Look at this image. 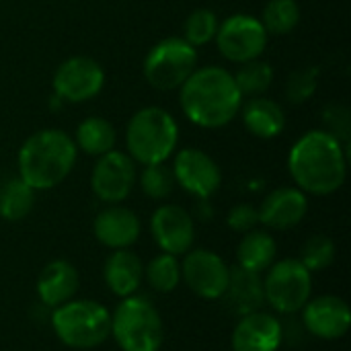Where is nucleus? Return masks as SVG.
Instances as JSON below:
<instances>
[{
  "label": "nucleus",
  "instance_id": "obj_22",
  "mask_svg": "<svg viewBox=\"0 0 351 351\" xmlns=\"http://www.w3.org/2000/svg\"><path fill=\"white\" fill-rule=\"evenodd\" d=\"M103 278L115 296L128 298L138 292L142 278H144V265L136 253L128 249H117L105 261Z\"/></svg>",
  "mask_w": 351,
  "mask_h": 351
},
{
  "label": "nucleus",
  "instance_id": "obj_27",
  "mask_svg": "<svg viewBox=\"0 0 351 351\" xmlns=\"http://www.w3.org/2000/svg\"><path fill=\"white\" fill-rule=\"evenodd\" d=\"M234 76V82L245 97H261L274 82V68L271 64L267 62H261V60H251V62H245V64H239V70L232 74Z\"/></svg>",
  "mask_w": 351,
  "mask_h": 351
},
{
  "label": "nucleus",
  "instance_id": "obj_5",
  "mask_svg": "<svg viewBox=\"0 0 351 351\" xmlns=\"http://www.w3.org/2000/svg\"><path fill=\"white\" fill-rule=\"evenodd\" d=\"M51 327L72 350H93L111 335V315L95 300H68L53 308Z\"/></svg>",
  "mask_w": 351,
  "mask_h": 351
},
{
  "label": "nucleus",
  "instance_id": "obj_7",
  "mask_svg": "<svg viewBox=\"0 0 351 351\" xmlns=\"http://www.w3.org/2000/svg\"><path fill=\"white\" fill-rule=\"evenodd\" d=\"M197 47L187 43L183 37H165L144 58L146 82L162 93L177 90L197 70Z\"/></svg>",
  "mask_w": 351,
  "mask_h": 351
},
{
  "label": "nucleus",
  "instance_id": "obj_20",
  "mask_svg": "<svg viewBox=\"0 0 351 351\" xmlns=\"http://www.w3.org/2000/svg\"><path fill=\"white\" fill-rule=\"evenodd\" d=\"M78 284L80 282H78L76 267L64 259H56L43 267L37 280V294L45 306L58 308L74 298Z\"/></svg>",
  "mask_w": 351,
  "mask_h": 351
},
{
  "label": "nucleus",
  "instance_id": "obj_32",
  "mask_svg": "<svg viewBox=\"0 0 351 351\" xmlns=\"http://www.w3.org/2000/svg\"><path fill=\"white\" fill-rule=\"evenodd\" d=\"M319 88V68L308 66L290 74L286 82V99L294 105L306 103L315 97Z\"/></svg>",
  "mask_w": 351,
  "mask_h": 351
},
{
  "label": "nucleus",
  "instance_id": "obj_3",
  "mask_svg": "<svg viewBox=\"0 0 351 351\" xmlns=\"http://www.w3.org/2000/svg\"><path fill=\"white\" fill-rule=\"evenodd\" d=\"M76 144L64 130H39L31 134L16 156L19 177L35 191L53 189L76 165Z\"/></svg>",
  "mask_w": 351,
  "mask_h": 351
},
{
  "label": "nucleus",
  "instance_id": "obj_31",
  "mask_svg": "<svg viewBox=\"0 0 351 351\" xmlns=\"http://www.w3.org/2000/svg\"><path fill=\"white\" fill-rule=\"evenodd\" d=\"M300 261L302 265L313 274V271H321L327 269L333 261H335V243L325 237V234H315L311 237L304 245H302V253H300Z\"/></svg>",
  "mask_w": 351,
  "mask_h": 351
},
{
  "label": "nucleus",
  "instance_id": "obj_8",
  "mask_svg": "<svg viewBox=\"0 0 351 351\" xmlns=\"http://www.w3.org/2000/svg\"><path fill=\"white\" fill-rule=\"evenodd\" d=\"M265 302L282 315H294L304 308L313 292V276L300 259L271 263L263 280Z\"/></svg>",
  "mask_w": 351,
  "mask_h": 351
},
{
  "label": "nucleus",
  "instance_id": "obj_33",
  "mask_svg": "<svg viewBox=\"0 0 351 351\" xmlns=\"http://www.w3.org/2000/svg\"><path fill=\"white\" fill-rule=\"evenodd\" d=\"M228 228L234 232H249L255 230V226L259 224V210L251 204H239L228 212Z\"/></svg>",
  "mask_w": 351,
  "mask_h": 351
},
{
  "label": "nucleus",
  "instance_id": "obj_10",
  "mask_svg": "<svg viewBox=\"0 0 351 351\" xmlns=\"http://www.w3.org/2000/svg\"><path fill=\"white\" fill-rule=\"evenodd\" d=\"M51 86L62 101L86 103L103 90L105 72L97 60L88 56H72L58 66Z\"/></svg>",
  "mask_w": 351,
  "mask_h": 351
},
{
  "label": "nucleus",
  "instance_id": "obj_9",
  "mask_svg": "<svg viewBox=\"0 0 351 351\" xmlns=\"http://www.w3.org/2000/svg\"><path fill=\"white\" fill-rule=\"evenodd\" d=\"M267 39L269 35L265 33L261 21L247 12L226 16L218 25V33L214 37L220 56L232 64L259 60L267 47Z\"/></svg>",
  "mask_w": 351,
  "mask_h": 351
},
{
  "label": "nucleus",
  "instance_id": "obj_1",
  "mask_svg": "<svg viewBox=\"0 0 351 351\" xmlns=\"http://www.w3.org/2000/svg\"><path fill=\"white\" fill-rule=\"evenodd\" d=\"M288 171L300 191L331 195L346 183L348 146L327 130H311L292 144Z\"/></svg>",
  "mask_w": 351,
  "mask_h": 351
},
{
  "label": "nucleus",
  "instance_id": "obj_16",
  "mask_svg": "<svg viewBox=\"0 0 351 351\" xmlns=\"http://www.w3.org/2000/svg\"><path fill=\"white\" fill-rule=\"evenodd\" d=\"M259 224L274 230H290L298 226L308 212V197L298 187L274 189L257 208Z\"/></svg>",
  "mask_w": 351,
  "mask_h": 351
},
{
  "label": "nucleus",
  "instance_id": "obj_25",
  "mask_svg": "<svg viewBox=\"0 0 351 351\" xmlns=\"http://www.w3.org/2000/svg\"><path fill=\"white\" fill-rule=\"evenodd\" d=\"M35 206V189L21 177L6 181L0 187V218L6 222H19L29 216Z\"/></svg>",
  "mask_w": 351,
  "mask_h": 351
},
{
  "label": "nucleus",
  "instance_id": "obj_6",
  "mask_svg": "<svg viewBox=\"0 0 351 351\" xmlns=\"http://www.w3.org/2000/svg\"><path fill=\"white\" fill-rule=\"evenodd\" d=\"M111 335L123 351H158L165 325L158 311L144 296H128L111 315Z\"/></svg>",
  "mask_w": 351,
  "mask_h": 351
},
{
  "label": "nucleus",
  "instance_id": "obj_15",
  "mask_svg": "<svg viewBox=\"0 0 351 351\" xmlns=\"http://www.w3.org/2000/svg\"><path fill=\"white\" fill-rule=\"evenodd\" d=\"M302 325L311 335L319 339H341L350 331V306L343 298L331 294L313 298L302 308Z\"/></svg>",
  "mask_w": 351,
  "mask_h": 351
},
{
  "label": "nucleus",
  "instance_id": "obj_23",
  "mask_svg": "<svg viewBox=\"0 0 351 351\" xmlns=\"http://www.w3.org/2000/svg\"><path fill=\"white\" fill-rule=\"evenodd\" d=\"M72 140L76 144V150L99 158V156L115 150L117 132H115L113 123L103 117H86L78 123Z\"/></svg>",
  "mask_w": 351,
  "mask_h": 351
},
{
  "label": "nucleus",
  "instance_id": "obj_19",
  "mask_svg": "<svg viewBox=\"0 0 351 351\" xmlns=\"http://www.w3.org/2000/svg\"><path fill=\"white\" fill-rule=\"evenodd\" d=\"M226 300V306L234 315H251L261 311L265 304V292H263V278L257 271H249L245 267H234L230 269L228 286L226 292L222 294Z\"/></svg>",
  "mask_w": 351,
  "mask_h": 351
},
{
  "label": "nucleus",
  "instance_id": "obj_30",
  "mask_svg": "<svg viewBox=\"0 0 351 351\" xmlns=\"http://www.w3.org/2000/svg\"><path fill=\"white\" fill-rule=\"evenodd\" d=\"M140 187H142L144 195H148L150 199H165L175 189L173 171L165 162L148 165L140 173Z\"/></svg>",
  "mask_w": 351,
  "mask_h": 351
},
{
  "label": "nucleus",
  "instance_id": "obj_17",
  "mask_svg": "<svg viewBox=\"0 0 351 351\" xmlns=\"http://www.w3.org/2000/svg\"><path fill=\"white\" fill-rule=\"evenodd\" d=\"M284 339L282 323L267 313L245 315L232 331V351H278Z\"/></svg>",
  "mask_w": 351,
  "mask_h": 351
},
{
  "label": "nucleus",
  "instance_id": "obj_14",
  "mask_svg": "<svg viewBox=\"0 0 351 351\" xmlns=\"http://www.w3.org/2000/svg\"><path fill=\"white\" fill-rule=\"evenodd\" d=\"M150 230L160 251L175 257L191 251V245L195 241V224L191 214L175 204L160 206L152 214Z\"/></svg>",
  "mask_w": 351,
  "mask_h": 351
},
{
  "label": "nucleus",
  "instance_id": "obj_4",
  "mask_svg": "<svg viewBox=\"0 0 351 351\" xmlns=\"http://www.w3.org/2000/svg\"><path fill=\"white\" fill-rule=\"evenodd\" d=\"M179 144V125L162 107L136 111L125 128V148L134 162L148 167L167 162Z\"/></svg>",
  "mask_w": 351,
  "mask_h": 351
},
{
  "label": "nucleus",
  "instance_id": "obj_2",
  "mask_svg": "<svg viewBox=\"0 0 351 351\" xmlns=\"http://www.w3.org/2000/svg\"><path fill=\"white\" fill-rule=\"evenodd\" d=\"M179 105L193 125L220 130L239 115L243 95L226 68L197 66L179 88Z\"/></svg>",
  "mask_w": 351,
  "mask_h": 351
},
{
  "label": "nucleus",
  "instance_id": "obj_13",
  "mask_svg": "<svg viewBox=\"0 0 351 351\" xmlns=\"http://www.w3.org/2000/svg\"><path fill=\"white\" fill-rule=\"evenodd\" d=\"M171 171H173L175 183L199 199L212 197L222 183L220 167L208 152L199 148L179 150L173 158Z\"/></svg>",
  "mask_w": 351,
  "mask_h": 351
},
{
  "label": "nucleus",
  "instance_id": "obj_21",
  "mask_svg": "<svg viewBox=\"0 0 351 351\" xmlns=\"http://www.w3.org/2000/svg\"><path fill=\"white\" fill-rule=\"evenodd\" d=\"M243 125L249 134L261 140L278 138L286 128V113L280 103L267 97H251L245 105H241Z\"/></svg>",
  "mask_w": 351,
  "mask_h": 351
},
{
  "label": "nucleus",
  "instance_id": "obj_26",
  "mask_svg": "<svg viewBox=\"0 0 351 351\" xmlns=\"http://www.w3.org/2000/svg\"><path fill=\"white\" fill-rule=\"evenodd\" d=\"M300 16L302 12L296 0H269L259 21L267 35H288L298 27Z\"/></svg>",
  "mask_w": 351,
  "mask_h": 351
},
{
  "label": "nucleus",
  "instance_id": "obj_24",
  "mask_svg": "<svg viewBox=\"0 0 351 351\" xmlns=\"http://www.w3.org/2000/svg\"><path fill=\"white\" fill-rule=\"evenodd\" d=\"M278 255V245L274 237L265 230H249L245 232L243 241L239 243L237 257L239 265L249 269V271H265L271 267Z\"/></svg>",
  "mask_w": 351,
  "mask_h": 351
},
{
  "label": "nucleus",
  "instance_id": "obj_11",
  "mask_svg": "<svg viewBox=\"0 0 351 351\" xmlns=\"http://www.w3.org/2000/svg\"><path fill=\"white\" fill-rule=\"evenodd\" d=\"M136 179L138 171L130 154L111 150L97 158L90 175V189L105 204H121L132 193Z\"/></svg>",
  "mask_w": 351,
  "mask_h": 351
},
{
  "label": "nucleus",
  "instance_id": "obj_18",
  "mask_svg": "<svg viewBox=\"0 0 351 351\" xmlns=\"http://www.w3.org/2000/svg\"><path fill=\"white\" fill-rule=\"evenodd\" d=\"M93 230L103 247H109L113 251L128 249L140 237V218L130 208L111 204L97 214Z\"/></svg>",
  "mask_w": 351,
  "mask_h": 351
},
{
  "label": "nucleus",
  "instance_id": "obj_29",
  "mask_svg": "<svg viewBox=\"0 0 351 351\" xmlns=\"http://www.w3.org/2000/svg\"><path fill=\"white\" fill-rule=\"evenodd\" d=\"M218 16L214 10L210 8H197L193 10L185 25H183V39L187 43H191L193 47H202L210 41H214L216 33H218Z\"/></svg>",
  "mask_w": 351,
  "mask_h": 351
},
{
  "label": "nucleus",
  "instance_id": "obj_34",
  "mask_svg": "<svg viewBox=\"0 0 351 351\" xmlns=\"http://www.w3.org/2000/svg\"><path fill=\"white\" fill-rule=\"evenodd\" d=\"M0 2H2V0H0Z\"/></svg>",
  "mask_w": 351,
  "mask_h": 351
},
{
  "label": "nucleus",
  "instance_id": "obj_28",
  "mask_svg": "<svg viewBox=\"0 0 351 351\" xmlns=\"http://www.w3.org/2000/svg\"><path fill=\"white\" fill-rule=\"evenodd\" d=\"M144 276L156 292L167 294V292H173L181 282V263L177 261L175 255L162 253L148 263V267L144 269Z\"/></svg>",
  "mask_w": 351,
  "mask_h": 351
},
{
  "label": "nucleus",
  "instance_id": "obj_12",
  "mask_svg": "<svg viewBox=\"0 0 351 351\" xmlns=\"http://www.w3.org/2000/svg\"><path fill=\"white\" fill-rule=\"evenodd\" d=\"M228 278H230V267L224 263L220 255L208 249L187 251L181 263V280L187 284V288L193 294L206 300L222 298L228 286Z\"/></svg>",
  "mask_w": 351,
  "mask_h": 351
}]
</instances>
